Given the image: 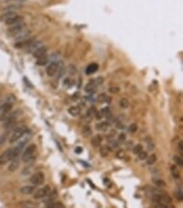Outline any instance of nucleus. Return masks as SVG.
<instances>
[{
    "label": "nucleus",
    "mask_w": 183,
    "mask_h": 208,
    "mask_svg": "<svg viewBox=\"0 0 183 208\" xmlns=\"http://www.w3.org/2000/svg\"><path fill=\"white\" fill-rule=\"evenodd\" d=\"M18 168H19V160H18V157H14V158H12L10 164H9V171H10V172H14V171H16Z\"/></svg>",
    "instance_id": "nucleus-21"
},
{
    "label": "nucleus",
    "mask_w": 183,
    "mask_h": 208,
    "mask_svg": "<svg viewBox=\"0 0 183 208\" xmlns=\"http://www.w3.org/2000/svg\"><path fill=\"white\" fill-rule=\"evenodd\" d=\"M175 197L179 201H182V190L181 189H179V191L175 192Z\"/></svg>",
    "instance_id": "nucleus-45"
},
{
    "label": "nucleus",
    "mask_w": 183,
    "mask_h": 208,
    "mask_svg": "<svg viewBox=\"0 0 183 208\" xmlns=\"http://www.w3.org/2000/svg\"><path fill=\"white\" fill-rule=\"evenodd\" d=\"M92 135V129L89 127H84L83 128V136L88 137Z\"/></svg>",
    "instance_id": "nucleus-40"
},
{
    "label": "nucleus",
    "mask_w": 183,
    "mask_h": 208,
    "mask_svg": "<svg viewBox=\"0 0 183 208\" xmlns=\"http://www.w3.org/2000/svg\"><path fill=\"white\" fill-rule=\"evenodd\" d=\"M35 192V185H24L20 188V193L22 195H32Z\"/></svg>",
    "instance_id": "nucleus-18"
},
{
    "label": "nucleus",
    "mask_w": 183,
    "mask_h": 208,
    "mask_svg": "<svg viewBox=\"0 0 183 208\" xmlns=\"http://www.w3.org/2000/svg\"><path fill=\"white\" fill-rule=\"evenodd\" d=\"M171 171H172V173H173V175H174L175 179H179L180 176H179V172L176 171V166L172 165V166H171Z\"/></svg>",
    "instance_id": "nucleus-42"
},
{
    "label": "nucleus",
    "mask_w": 183,
    "mask_h": 208,
    "mask_svg": "<svg viewBox=\"0 0 183 208\" xmlns=\"http://www.w3.org/2000/svg\"><path fill=\"white\" fill-rule=\"evenodd\" d=\"M100 154L102 157H106V156H109V154H110V147H101Z\"/></svg>",
    "instance_id": "nucleus-32"
},
{
    "label": "nucleus",
    "mask_w": 183,
    "mask_h": 208,
    "mask_svg": "<svg viewBox=\"0 0 183 208\" xmlns=\"http://www.w3.org/2000/svg\"><path fill=\"white\" fill-rule=\"evenodd\" d=\"M14 37H15V40H16V43L22 42V41L28 40V39H31V31L26 28V29H24L23 32H20L19 34H17V35L14 36Z\"/></svg>",
    "instance_id": "nucleus-11"
},
{
    "label": "nucleus",
    "mask_w": 183,
    "mask_h": 208,
    "mask_svg": "<svg viewBox=\"0 0 183 208\" xmlns=\"http://www.w3.org/2000/svg\"><path fill=\"white\" fill-rule=\"evenodd\" d=\"M138 157H139L140 161H146L147 160V157H148L147 152H146V151H141V152L138 154Z\"/></svg>",
    "instance_id": "nucleus-38"
},
{
    "label": "nucleus",
    "mask_w": 183,
    "mask_h": 208,
    "mask_svg": "<svg viewBox=\"0 0 183 208\" xmlns=\"http://www.w3.org/2000/svg\"><path fill=\"white\" fill-rule=\"evenodd\" d=\"M147 145H148V149H150V151H153L154 148H155V145H154V143L151 141V139H149V138H147Z\"/></svg>",
    "instance_id": "nucleus-44"
},
{
    "label": "nucleus",
    "mask_w": 183,
    "mask_h": 208,
    "mask_svg": "<svg viewBox=\"0 0 183 208\" xmlns=\"http://www.w3.org/2000/svg\"><path fill=\"white\" fill-rule=\"evenodd\" d=\"M36 154V146L34 144L28 145L24 148V151L22 152V161L27 163V162H31L32 160H34Z\"/></svg>",
    "instance_id": "nucleus-3"
},
{
    "label": "nucleus",
    "mask_w": 183,
    "mask_h": 208,
    "mask_svg": "<svg viewBox=\"0 0 183 208\" xmlns=\"http://www.w3.org/2000/svg\"><path fill=\"white\" fill-rule=\"evenodd\" d=\"M68 113L70 114L71 116H79L80 113H81V109L79 106H77V105H72L70 108L68 109Z\"/></svg>",
    "instance_id": "nucleus-15"
},
{
    "label": "nucleus",
    "mask_w": 183,
    "mask_h": 208,
    "mask_svg": "<svg viewBox=\"0 0 183 208\" xmlns=\"http://www.w3.org/2000/svg\"><path fill=\"white\" fill-rule=\"evenodd\" d=\"M119 92H120L119 86H112V87H110V93H112V94H116V93Z\"/></svg>",
    "instance_id": "nucleus-43"
},
{
    "label": "nucleus",
    "mask_w": 183,
    "mask_h": 208,
    "mask_svg": "<svg viewBox=\"0 0 183 208\" xmlns=\"http://www.w3.org/2000/svg\"><path fill=\"white\" fill-rule=\"evenodd\" d=\"M50 193H51V188L49 185H45V187L39 189V190H36L34 192V198L35 199H43L45 197H48Z\"/></svg>",
    "instance_id": "nucleus-8"
},
{
    "label": "nucleus",
    "mask_w": 183,
    "mask_h": 208,
    "mask_svg": "<svg viewBox=\"0 0 183 208\" xmlns=\"http://www.w3.org/2000/svg\"><path fill=\"white\" fill-rule=\"evenodd\" d=\"M44 180H45V178H44V174L42 172L34 173V174H32L31 179H29V181H31V183L33 185H42Z\"/></svg>",
    "instance_id": "nucleus-9"
},
{
    "label": "nucleus",
    "mask_w": 183,
    "mask_h": 208,
    "mask_svg": "<svg viewBox=\"0 0 183 208\" xmlns=\"http://www.w3.org/2000/svg\"><path fill=\"white\" fill-rule=\"evenodd\" d=\"M100 112L102 114V116H105V118H110L111 116V110H110V108L103 109V110H101Z\"/></svg>",
    "instance_id": "nucleus-34"
},
{
    "label": "nucleus",
    "mask_w": 183,
    "mask_h": 208,
    "mask_svg": "<svg viewBox=\"0 0 183 208\" xmlns=\"http://www.w3.org/2000/svg\"><path fill=\"white\" fill-rule=\"evenodd\" d=\"M74 84V80L70 78V77H67L66 79H64V86L66 88H68V87H71V85Z\"/></svg>",
    "instance_id": "nucleus-37"
},
{
    "label": "nucleus",
    "mask_w": 183,
    "mask_h": 208,
    "mask_svg": "<svg viewBox=\"0 0 183 208\" xmlns=\"http://www.w3.org/2000/svg\"><path fill=\"white\" fill-rule=\"evenodd\" d=\"M14 103H15V96L12 95V94H10L6 99L4 103H1V106H0V120L4 121L8 118V116L12 113Z\"/></svg>",
    "instance_id": "nucleus-1"
},
{
    "label": "nucleus",
    "mask_w": 183,
    "mask_h": 208,
    "mask_svg": "<svg viewBox=\"0 0 183 208\" xmlns=\"http://www.w3.org/2000/svg\"><path fill=\"white\" fill-rule=\"evenodd\" d=\"M156 160H157V157H156V155L155 154H153V155H150V156H148L147 157V164L148 165H153L154 163L156 162Z\"/></svg>",
    "instance_id": "nucleus-35"
},
{
    "label": "nucleus",
    "mask_w": 183,
    "mask_h": 208,
    "mask_svg": "<svg viewBox=\"0 0 183 208\" xmlns=\"http://www.w3.org/2000/svg\"><path fill=\"white\" fill-rule=\"evenodd\" d=\"M96 101H97V102H100V103L109 104L110 102H111V97H110L109 95H106V94L102 93V94H100V95L96 96Z\"/></svg>",
    "instance_id": "nucleus-20"
},
{
    "label": "nucleus",
    "mask_w": 183,
    "mask_h": 208,
    "mask_svg": "<svg viewBox=\"0 0 183 208\" xmlns=\"http://www.w3.org/2000/svg\"><path fill=\"white\" fill-rule=\"evenodd\" d=\"M95 128L97 131H108V129L110 128V122H108V121L97 122L95 126Z\"/></svg>",
    "instance_id": "nucleus-16"
},
{
    "label": "nucleus",
    "mask_w": 183,
    "mask_h": 208,
    "mask_svg": "<svg viewBox=\"0 0 183 208\" xmlns=\"http://www.w3.org/2000/svg\"><path fill=\"white\" fill-rule=\"evenodd\" d=\"M24 29H26V24H25V22H23V23H20V24L9 26L8 34L12 36H16L17 34H19L20 32H23Z\"/></svg>",
    "instance_id": "nucleus-7"
},
{
    "label": "nucleus",
    "mask_w": 183,
    "mask_h": 208,
    "mask_svg": "<svg viewBox=\"0 0 183 208\" xmlns=\"http://www.w3.org/2000/svg\"><path fill=\"white\" fill-rule=\"evenodd\" d=\"M15 15H17L16 12H5L2 15H1V17H0V19L2 20V22H6V20H8L9 18H12V17H14Z\"/></svg>",
    "instance_id": "nucleus-24"
},
{
    "label": "nucleus",
    "mask_w": 183,
    "mask_h": 208,
    "mask_svg": "<svg viewBox=\"0 0 183 208\" xmlns=\"http://www.w3.org/2000/svg\"><path fill=\"white\" fill-rule=\"evenodd\" d=\"M20 114V111L19 110H17V111H12V113L8 116V118L4 120V127L6 129H12L14 128V126L16 124L17 122V119H18V116Z\"/></svg>",
    "instance_id": "nucleus-4"
},
{
    "label": "nucleus",
    "mask_w": 183,
    "mask_h": 208,
    "mask_svg": "<svg viewBox=\"0 0 183 208\" xmlns=\"http://www.w3.org/2000/svg\"><path fill=\"white\" fill-rule=\"evenodd\" d=\"M23 22H24V17L19 16V15H15L14 17L9 18L8 20H6V22H5V24L8 25V26H12V25L20 24V23H23Z\"/></svg>",
    "instance_id": "nucleus-13"
},
{
    "label": "nucleus",
    "mask_w": 183,
    "mask_h": 208,
    "mask_svg": "<svg viewBox=\"0 0 183 208\" xmlns=\"http://www.w3.org/2000/svg\"><path fill=\"white\" fill-rule=\"evenodd\" d=\"M91 143L93 145V147H101V145L103 143V137L101 136V135H96L95 137L92 138Z\"/></svg>",
    "instance_id": "nucleus-19"
},
{
    "label": "nucleus",
    "mask_w": 183,
    "mask_h": 208,
    "mask_svg": "<svg viewBox=\"0 0 183 208\" xmlns=\"http://www.w3.org/2000/svg\"><path fill=\"white\" fill-rule=\"evenodd\" d=\"M60 60V56L58 53H52L49 56V62L52 64V62H59Z\"/></svg>",
    "instance_id": "nucleus-28"
},
{
    "label": "nucleus",
    "mask_w": 183,
    "mask_h": 208,
    "mask_svg": "<svg viewBox=\"0 0 183 208\" xmlns=\"http://www.w3.org/2000/svg\"><path fill=\"white\" fill-rule=\"evenodd\" d=\"M8 137H9V131H5L2 135H0V145L5 144L8 140Z\"/></svg>",
    "instance_id": "nucleus-30"
},
{
    "label": "nucleus",
    "mask_w": 183,
    "mask_h": 208,
    "mask_svg": "<svg viewBox=\"0 0 183 208\" xmlns=\"http://www.w3.org/2000/svg\"><path fill=\"white\" fill-rule=\"evenodd\" d=\"M118 141H119V143H124V141H126V135H124V133H120Z\"/></svg>",
    "instance_id": "nucleus-46"
},
{
    "label": "nucleus",
    "mask_w": 183,
    "mask_h": 208,
    "mask_svg": "<svg viewBox=\"0 0 183 208\" xmlns=\"http://www.w3.org/2000/svg\"><path fill=\"white\" fill-rule=\"evenodd\" d=\"M132 149H133V151H132V152H133V154H136V155H138V154H139L141 151H143V146H141V145H136V146L132 148Z\"/></svg>",
    "instance_id": "nucleus-39"
},
{
    "label": "nucleus",
    "mask_w": 183,
    "mask_h": 208,
    "mask_svg": "<svg viewBox=\"0 0 183 208\" xmlns=\"http://www.w3.org/2000/svg\"><path fill=\"white\" fill-rule=\"evenodd\" d=\"M45 207H47V208H66V207H64V205L62 204L61 201H54V200L47 201Z\"/></svg>",
    "instance_id": "nucleus-17"
},
{
    "label": "nucleus",
    "mask_w": 183,
    "mask_h": 208,
    "mask_svg": "<svg viewBox=\"0 0 183 208\" xmlns=\"http://www.w3.org/2000/svg\"><path fill=\"white\" fill-rule=\"evenodd\" d=\"M12 1H15V2H23L25 0H12Z\"/></svg>",
    "instance_id": "nucleus-49"
},
{
    "label": "nucleus",
    "mask_w": 183,
    "mask_h": 208,
    "mask_svg": "<svg viewBox=\"0 0 183 208\" xmlns=\"http://www.w3.org/2000/svg\"><path fill=\"white\" fill-rule=\"evenodd\" d=\"M151 200L155 203V204H162L166 206L167 204H171V198L168 196H166L165 193H155L151 196Z\"/></svg>",
    "instance_id": "nucleus-5"
},
{
    "label": "nucleus",
    "mask_w": 183,
    "mask_h": 208,
    "mask_svg": "<svg viewBox=\"0 0 183 208\" xmlns=\"http://www.w3.org/2000/svg\"><path fill=\"white\" fill-rule=\"evenodd\" d=\"M36 64H39V66H45V64H50V62H49V56L48 54H45V56L42 57V58H39L37 61H36Z\"/></svg>",
    "instance_id": "nucleus-26"
},
{
    "label": "nucleus",
    "mask_w": 183,
    "mask_h": 208,
    "mask_svg": "<svg viewBox=\"0 0 183 208\" xmlns=\"http://www.w3.org/2000/svg\"><path fill=\"white\" fill-rule=\"evenodd\" d=\"M96 86L95 85H93L92 83H88L87 85H86V87H85V92L88 93V94H93V93H95L96 91Z\"/></svg>",
    "instance_id": "nucleus-27"
},
{
    "label": "nucleus",
    "mask_w": 183,
    "mask_h": 208,
    "mask_svg": "<svg viewBox=\"0 0 183 208\" xmlns=\"http://www.w3.org/2000/svg\"><path fill=\"white\" fill-rule=\"evenodd\" d=\"M98 70V64H91L87 66V68H86V74L87 75H92V74H94Z\"/></svg>",
    "instance_id": "nucleus-22"
},
{
    "label": "nucleus",
    "mask_w": 183,
    "mask_h": 208,
    "mask_svg": "<svg viewBox=\"0 0 183 208\" xmlns=\"http://www.w3.org/2000/svg\"><path fill=\"white\" fill-rule=\"evenodd\" d=\"M119 105L121 109H128L130 106V102H129V100H128L127 97H122L119 101Z\"/></svg>",
    "instance_id": "nucleus-25"
},
{
    "label": "nucleus",
    "mask_w": 183,
    "mask_h": 208,
    "mask_svg": "<svg viewBox=\"0 0 183 208\" xmlns=\"http://www.w3.org/2000/svg\"><path fill=\"white\" fill-rule=\"evenodd\" d=\"M89 83H92L93 85H95L96 87H98L100 85L103 84V78H102V77H97V78H95V79H92Z\"/></svg>",
    "instance_id": "nucleus-31"
},
{
    "label": "nucleus",
    "mask_w": 183,
    "mask_h": 208,
    "mask_svg": "<svg viewBox=\"0 0 183 208\" xmlns=\"http://www.w3.org/2000/svg\"><path fill=\"white\" fill-rule=\"evenodd\" d=\"M75 152L77 153V154H80V153L83 152V148H81V147H77V148H76Z\"/></svg>",
    "instance_id": "nucleus-48"
},
{
    "label": "nucleus",
    "mask_w": 183,
    "mask_h": 208,
    "mask_svg": "<svg viewBox=\"0 0 183 208\" xmlns=\"http://www.w3.org/2000/svg\"><path fill=\"white\" fill-rule=\"evenodd\" d=\"M12 158H14L12 156V148H9V149H6L1 155H0V165H5L9 163Z\"/></svg>",
    "instance_id": "nucleus-10"
},
{
    "label": "nucleus",
    "mask_w": 183,
    "mask_h": 208,
    "mask_svg": "<svg viewBox=\"0 0 183 208\" xmlns=\"http://www.w3.org/2000/svg\"><path fill=\"white\" fill-rule=\"evenodd\" d=\"M28 130H29V129L26 128L25 126H20V127L14 128L12 135L9 137V143H10V144H15V143H17V141L28 131Z\"/></svg>",
    "instance_id": "nucleus-2"
},
{
    "label": "nucleus",
    "mask_w": 183,
    "mask_h": 208,
    "mask_svg": "<svg viewBox=\"0 0 183 208\" xmlns=\"http://www.w3.org/2000/svg\"><path fill=\"white\" fill-rule=\"evenodd\" d=\"M41 47H43V42L40 40H34L33 39V41L29 43V45H28L27 48V51L29 52V53H33L34 51H36L39 48H41Z\"/></svg>",
    "instance_id": "nucleus-12"
},
{
    "label": "nucleus",
    "mask_w": 183,
    "mask_h": 208,
    "mask_svg": "<svg viewBox=\"0 0 183 208\" xmlns=\"http://www.w3.org/2000/svg\"><path fill=\"white\" fill-rule=\"evenodd\" d=\"M20 208H37V206L32 201H25V203H22Z\"/></svg>",
    "instance_id": "nucleus-29"
},
{
    "label": "nucleus",
    "mask_w": 183,
    "mask_h": 208,
    "mask_svg": "<svg viewBox=\"0 0 183 208\" xmlns=\"http://www.w3.org/2000/svg\"><path fill=\"white\" fill-rule=\"evenodd\" d=\"M178 148H179V152L182 154L183 152V148H182V140H180L179 141V144H178Z\"/></svg>",
    "instance_id": "nucleus-47"
},
{
    "label": "nucleus",
    "mask_w": 183,
    "mask_h": 208,
    "mask_svg": "<svg viewBox=\"0 0 183 208\" xmlns=\"http://www.w3.org/2000/svg\"><path fill=\"white\" fill-rule=\"evenodd\" d=\"M0 93H1V89H0Z\"/></svg>",
    "instance_id": "nucleus-50"
},
{
    "label": "nucleus",
    "mask_w": 183,
    "mask_h": 208,
    "mask_svg": "<svg viewBox=\"0 0 183 208\" xmlns=\"http://www.w3.org/2000/svg\"><path fill=\"white\" fill-rule=\"evenodd\" d=\"M173 160H174L175 164L178 165V166H180V168H182V166H183V160H182V157H181V156L175 155L174 157H173Z\"/></svg>",
    "instance_id": "nucleus-33"
},
{
    "label": "nucleus",
    "mask_w": 183,
    "mask_h": 208,
    "mask_svg": "<svg viewBox=\"0 0 183 208\" xmlns=\"http://www.w3.org/2000/svg\"><path fill=\"white\" fill-rule=\"evenodd\" d=\"M48 53V48L45 47V45H43V47H41V48H39L36 51L33 52V56L35 57L36 59H39V58H42V57H44L45 54Z\"/></svg>",
    "instance_id": "nucleus-14"
},
{
    "label": "nucleus",
    "mask_w": 183,
    "mask_h": 208,
    "mask_svg": "<svg viewBox=\"0 0 183 208\" xmlns=\"http://www.w3.org/2000/svg\"><path fill=\"white\" fill-rule=\"evenodd\" d=\"M60 69H62V64L52 62V64H49L48 67H47V74H48L49 77H53L60 71Z\"/></svg>",
    "instance_id": "nucleus-6"
},
{
    "label": "nucleus",
    "mask_w": 183,
    "mask_h": 208,
    "mask_svg": "<svg viewBox=\"0 0 183 208\" xmlns=\"http://www.w3.org/2000/svg\"><path fill=\"white\" fill-rule=\"evenodd\" d=\"M137 129H138L137 123H131L129 127H128V131H129V133H136V132H137Z\"/></svg>",
    "instance_id": "nucleus-36"
},
{
    "label": "nucleus",
    "mask_w": 183,
    "mask_h": 208,
    "mask_svg": "<svg viewBox=\"0 0 183 208\" xmlns=\"http://www.w3.org/2000/svg\"><path fill=\"white\" fill-rule=\"evenodd\" d=\"M151 181H153V183L155 184L156 187H159V188H164L166 185V182L163 179H161V178H153Z\"/></svg>",
    "instance_id": "nucleus-23"
},
{
    "label": "nucleus",
    "mask_w": 183,
    "mask_h": 208,
    "mask_svg": "<svg viewBox=\"0 0 183 208\" xmlns=\"http://www.w3.org/2000/svg\"><path fill=\"white\" fill-rule=\"evenodd\" d=\"M124 156H126V153H124L123 149H118L116 151V157L118 158H123Z\"/></svg>",
    "instance_id": "nucleus-41"
}]
</instances>
